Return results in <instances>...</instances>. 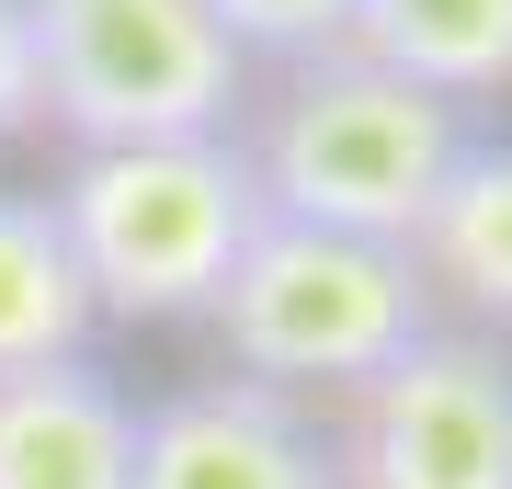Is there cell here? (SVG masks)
<instances>
[{
    "label": "cell",
    "instance_id": "cell-2",
    "mask_svg": "<svg viewBox=\"0 0 512 489\" xmlns=\"http://www.w3.org/2000/svg\"><path fill=\"white\" fill-rule=\"evenodd\" d=\"M57 228L92 285V319H205L239 251L262 239V182L239 137L183 148H92L57 182Z\"/></svg>",
    "mask_w": 512,
    "mask_h": 489
},
{
    "label": "cell",
    "instance_id": "cell-3",
    "mask_svg": "<svg viewBox=\"0 0 512 489\" xmlns=\"http://www.w3.org/2000/svg\"><path fill=\"white\" fill-rule=\"evenodd\" d=\"M35 23V114L92 148H183L228 137L251 57L205 0H23Z\"/></svg>",
    "mask_w": 512,
    "mask_h": 489
},
{
    "label": "cell",
    "instance_id": "cell-8",
    "mask_svg": "<svg viewBox=\"0 0 512 489\" xmlns=\"http://www.w3.org/2000/svg\"><path fill=\"white\" fill-rule=\"evenodd\" d=\"M342 57L467 114L478 91H512V0H353Z\"/></svg>",
    "mask_w": 512,
    "mask_h": 489
},
{
    "label": "cell",
    "instance_id": "cell-9",
    "mask_svg": "<svg viewBox=\"0 0 512 489\" xmlns=\"http://www.w3.org/2000/svg\"><path fill=\"white\" fill-rule=\"evenodd\" d=\"M92 342V285L69 262L46 194H0V376H35V364H80Z\"/></svg>",
    "mask_w": 512,
    "mask_h": 489
},
{
    "label": "cell",
    "instance_id": "cell-6",
    "mask_svg": "<svg viewBox=\"0 0 512 489\" xmlns=\"http://www.w3.org/2000/svg\"><path fill=\"white\" fill-rule=\"evenodd\" d=\"M126 489H342V467L274 387H183L137 410Z\"/></svg>",
    "mask_w": 512,
    "mask_h": 489
},
{
    "label": "cell",
    "instance_id": "cell-1",
    "mask_svg": "<svg viewBox=\"0 0 512 489\" xmlns=\"http://www.w3.org/2000/svg\"><path fill=\"white\" fill-rule=\"evenodd\" d=\"M467 148L478 137H467L456 103H433V91L365 69V57H308V69L285 80L262 148H251V182H262V217H274V228L410 251Z\"/></svg>",
    "mask_w": 512,
    "mask_h": 489
},
{
    "label": "cell",
    "instance_id": "cell-10",
    "mask_svg": "<svg viewBox=\"0 0 512 489\" xmlns=\"http://www.w3.org/2000/svg\"><path fill=\"white\" fill-rule=\"evenodd\" d=\"M410 273L433 296H456V308H478V319L512 330V148H467V160H456L444 205L410 239Z\"/></svg>",
    "mask_w": 512,
    "mask_h": 489
},
{
    "label": "cell",
    "instance_id": "cell-4",
    "mask_svg": "<svg viewBox=\"0 0 512 489\" xmlns=\"http://www.w3.org/2000/svg\"><path fill=\"white\" fill-rule=\"evenodd\" d=\"M217 342L251 387H376L410 342H433V285L410 273V251H365V239H319L274 228L239 251L217 308Z\"/></svg>",
    "mask_w": 512,
    "mask_h": 489
},
{
    "label": "cell",
    "instance_id": "cell-11",
    "mask_svg": "<svg viewBox=\"0 0 512 489\" xmlns=\"http://www.w3.org/2000/svg\"><path fill=\"white\" fill-rule=\"evenodd\" d=\"M217 12V35L239 46V57H342L353 46V0H205Z\"/></svg>",
    "mask_w": 512,
    "mask_h": 489
},
{
    "label": "cell",
    "instance_id": "cell-7",
    "mask_svg": "<svg viewBox=\"0 0 512 489\" xmlns=\"http://www.w3.org/2000/svg\"><path fill=\"white\" fill-rule=\"evenodd\" d=\"M126 467H137V410L92 353L0 376V489H126Z\"/></svg>",
    "mask_w": 512,
    "mask_h": 489
},
{
    "label": "cell",
    "instance_id": "cell-12",
    "mask_svg": "<svg viewBox=\"0 0 512 489\" xmlns=\"http://www.w3.org/2000/svg\"><path fill=\"white\" fill-rule=\"evenodd\" d=\"M35 126V23H23V0H0V137Z\"/></svg>",
    "mask_w": 512,
    "mask_h": 489
},
{
    "label": "cell",
    "instance_id": "cell-5",
    "mask_svg": "<svg viewBox=\"0 0 512 489\" xmlns=\"http://www.w3.org/2000/svg\"><path fill=\"white\" fill-rule=\"evenodd\" d=\"M342 489H512V364L467 330H433L353 387Z\"/></svg>",
    "mask_w": 512,
    "mask_h": 489
}]
</instances>
